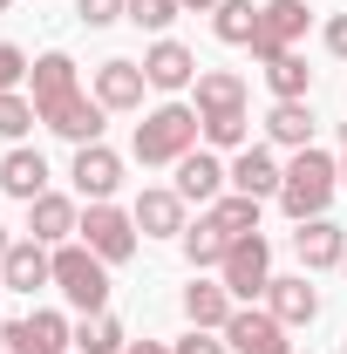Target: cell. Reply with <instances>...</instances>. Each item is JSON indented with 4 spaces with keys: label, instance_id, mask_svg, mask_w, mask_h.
I'll return each mask as SVG.
<instances>
[{
    "label": "cell",
    "instance_id": "1",
    "mask_svg": "<svg viewBox=\"0 0 347 354\" xmlns=\"http://www.w3.org/2000/svg\"><path fill=\"white\" fill-rule=\"evenodd\" d=\"M334 191H341V164L327 157V150H293V164H286V177H279V212L293 225L306 218H327V205H334Z\"/></svg>",
    "mask_w": 347,
    "mask_h": 354
},
{
    "label": "cell",
    "instance_id": "2",
    "mask_svg": "<svg viewBox=\"0 0 347 354\" xmlns=\"http://www.w3.org/2000/svg\"><path fill=\"white\" fill-rule=\"evenodd\" d=\"M198 136H205V116L191 109V102H164V109H150L143 123H136V157L143 164H177V157H191L198 150Z\"/></svg>",
    "mask_w": 347,
    "mask_h": 354
},
{
    "label": "cell",
    "instance_id": "3",
    "mask_svg": "<svg viewBox=\"0 0 347 354\" xmlns=\"http://www.w3.org/2000/svg\"><path fill=\"white\" fill-rule=\"evenodd\" d=\"M55 286H62L68 307L109 313V266L95 259L88 245H55Z\"/></svg>",
    "mask_w": 347,
    "mask_h": 354
},
{
    "label": "cell",
    "instance_id": "4",
    "mask_svg": "<svg viewBox=\"0 0 347 354\" xmlns=\"http://www.w3.org/2000/svg\"><path fill=\"white\" fill-rule=\"evenodd\" d=\"M218 279H225V293H232V300H259L265 286H272V245H265L259 232H252V239H238V245L225 252V266H218Z\"/></svg>",
    "mask_w": 347,
    "mask_h": 354
},
{
    "label": "cell",
    "instance_id": "5",
    "mask_svg": "<svg viewBox=\"0 0 347 354\" xmlns=\"http://www.w3.org/2000/svg\"><path fill=\"white\" fill-rule=\"evenodd\" d=\"M82 245H88L102 266H123V259L136 252V218H130V212H116V205H88Z\"/></svg>",
    "mask_w": 347,
    "mask_h": 354
},
{
    "label": "cell",
    "instance_id": "6",
    "mask_svg": "<svg viewBox=\"0 0 347 354\" xmlns=\"http://www.w3.org/2000/svg\"><path fill=\"white\" fill-rule=\"evenodd\" d=\"M300 35H306V0H265L259 7V35H252V55H259V62H279V55H293Z\"/></svg>",
    "mask_w": 347,
    "mask_h": 354
},
{
    "label": "cell",
    "instance_id": "7",
    "mask_svg": "<svg viewBox=\"0 0 347 354\" xmlns=\"http://www.w3.org/2000/svg\"><path fill=\"white\" fill-rule=\"evenodd\" d=\"M225 341H232V354H293V341H286V320H272V307H238L232 320H225Z\"/></svg>",
    "mask_w": 347,
    "mask_h": 354
},
{
    "label": "cell",
    "instance_id": "8",
    "mask_svg": "<svg viewBox=\"0 0 347 354\" xmlns=\"http://www.w3.org/2000/svg\"><path fill=\"white\" fill-rule=\"evenodd\" d=\"M0 334H7V354H68V348H75V334H68V320H62V313L7 320Z\"/></svg>",
    "mask_w": 347,
    "mask_h": 354
},
{
    "label": "cell",
    "instance_id": "9",
    "mask_svg": "<svg viewBox=\"0 0 347 354\" xmlns=\"http://www.w3.org/2000/svg\"><path fill=\"white\" fill-rule=\"evenodd\" d=\"M68 177H75V191H82L88 205H109V198H116V184H123V157H116L109 143H82Z\"/></svg>",
    "mask_w": 347,
    "mask_h": 354
},
{
    "label": "cell",
    "instance_id": "10",
    "mask_svg": "<svg viewBox=\"0 0 347 354\" xmlns=\"http://www.w3.org/2000/svg\"><path fill=\"white\" fill-rule=\"evenodd\" d=\"M55 279V252L41 239H14V252L0 259V293H35Z\"/></svg>",
    "mask_w": 347,
    "mask_h": 354
},
{
    "label": "cell",
    "instance_id": "11",
    "mask_svg": "<svg viewBox=\"0 0 347 354\" xmlns=\"http://www.w3.org/2000/svg\"><path fill=\"white\" fill-rule=\"evenodd\" d=\"M225 184H232V171L218 164L212 150L177 157V198H184V205H218V198H225Z\"/></svg>",
    "mask_w": 347,
    "mask_h": 354
},
{
    "label": "cell",
    "instance_id": "12",
    "mask_svg": "<svg viewBox=\"0 0 347 354\" xmlns=\"http://www.w3.org/2000/svg\"><path fill=\"white\" fill-rule=\"evenodd\" d=\"M28 75H35V109H41V123L82 95V88H75V62H68V55H41Z\"/></svg>",
    "mask_w": 347,
    "mask_h": 354
},
{
    "label": "cell",
    "instance_id": "13",
    "mask_svg": "<svg viewBox=\"0 0 347 354\" xmlns=\"http://www.w3.org/2000/svg\"><path fill=\"white\" fill-rule=\"evenodd\" d=\"M68 232H82V218H75V198L41 191V198L28 205V239H41V245H68Z\"/></svg>",
    "mask_w": 347,
    "mask_h": 354
},
{
    "label": "cell",
    "instance_id": "14",
    "mask_svg": "<svg viewBox=\"0 0 347 354\" xmlns=\"http://www.w3.org/2000/svg\"><path fill=\"white\" fill-rule=\"evenodd\" d=\"M293 245H300V266H306V272H327V266L347 259V232L334 218H306L300 232H293Z\"/></svg>",
    "mask_w": 347,
    "mask_h": 354
},
{
    "label": "cell",
    "instance_id": "15",
    "mask_svg": "<svg viewBox=\"0 0 347 354\" xmlns=\"http://www.w3.org/2000/svg\"><path fill=\"white\" fill-rule=\"evenodd\" d=\"M191 109H198L205 123H212V116H245V75H232V68H205Z\"/></svg>",
    "mask_w": 347,
    "mask_h": 354
},
{
    "label": "cell",
    "instance_id": "16",
    "mask_svg": "<svg viewBox=\"0 0 347 354\" xmlns=\"http://www.w3.org/2000/svg\"><path fill=\"white\" fill-rule=\"evenodd\" d=\"M143 88H150L143 62H102V68H95V102H102V109H136Z\"/></svg>",
    "mask_w": 347,
    "mask_h": 354
},
{
    "label": "cell",
    "instance_id": "17",
    "mask_svg": "<svg viewBox=\"0 0 347 354\" xmlns=\"http://www.w3.org/2000/svg\"><path fill=\"white\" fill-rule=\"evenodd\" d=\"M136 232H143V239H184V198H177V191H143V198H136Z\"/></svg>",
    "mask_w": 347,
    "mask_h": 354
},
{
    "label": "cell",
    "instance_id": "18",
    "mask_svg": "<svg viewBox=\"0 0 347 354\" xmlns=\"http://www.w3.org/2000/svg\"><path fill=\"white\" fill-rule=\"evenodd\" d=\"M143 75H150V88H191L198 82V55L184 41H157L143 55Z\"/></svg>",
    "mask_w": 347,
    "mask_h": 354
},
{
    "label": "cell",
    "instance_id": "19",
    "mask_svg": "<svg viewBox=\"0 0 347 354\" xmlns=\"http://www.w3.org/2000/svg\"><path fill=\"white\" fill-rule=\"evenodd\" d=\"M0 191H7V198H21V205H35V198L48 191L41 150H7V157H0Z\"/></svg>",
    "mask_w": 347,
    "mask_h": 354
},
{
    "label": "cell",
    "instance_id": "20",
    "mask_svg": "<svg viewBox=\"0 0 347 354\" xmlns=\"http://www.w3.org/2000/svg\"><path fill=\"white\" fill-rule=\"evenodd\" d=\"M279 164H272V150H238V157H232V191H245V198H279Z\"/></svg>",
    "mask_w": 347,
    "mask_h": 354
},
{
    "label": "cell",
    "instance_id": "21",
    "mask_svg": "<svg viewBox=\"0 0 347 354\" xmlns=\"http://www.w3.org/2000/svg\"><path fill=\"white\" fill-rule=\"evenodd\" d=\"M265 300H272V320H286V327H306V320L320 313V293L306 286V272H293V279H272V286H265Z\"/></svg>",
    "mask_w": 347,
    "mask_h": 354
},
{
    "label": "cell",
    "instance_id": "22",
    "mask_svg": "<svg viewBox=\"0 0 347 354\" xmlns=\"http://www.w3.org/2000/svg\"><path fill=\"white\" fill-rule=\"evenodd\" d=\"M232 293H225V279H191V286H184V320H191V327H225V320H232Z\"/></svg>",
    "mask_w": 347,
    "mask_h": 354
},
{
    "label": "cell",
    "instance_id": "23",
    "mask_svg": "<svg viewBox=\"0 0 347 354\" xmlns=\"http://www.w3.org/2000/svg\"><path fill=\"white\" fill-rule=\"evenodd\" d=\"M212 35L225 48H252V35H259V7H252V0H218V7H212Z\"/></svg>",
    "mask_w": 347,
    "mask_h": 354
},
{
    "label": "cell",
    "instance_id": "24",
    "mask_svg": "<svg viewBox=\"0 0 347 354\" xmlns=\"http://www.w3.org/2000/svg\"><path fill=\"white\" fill-rule=\"evenodd\" d=\"M205 218H212L218 232L238 245V239H252V232H259V198H245V191H225V198H218Z\"/></svg>",
    "mask_w": 347,
    "mask_h": 354
},
{
    "label": "cell",
    "instance_id": "25",
    "mask_svg": "<svg viewBox=\"0 0 347 354\" xmlns=\"http://www.w3.org/2000/svg\"><path fill=\"white\" fill-rule=\"evenodd\" d=\"M265 136H272V143H286V150H306V143H313V109H306V102H272Z\"/></svg>",
    "mask_w": 347,
    "mask_h": 354
},
{
    "label": "cell",
    "instance_id": "26",
    "mask_svg": "<svg viewBox=\"0 0 347 354\" xmlns=\"http://www.w3.org/2000/svg\"><path fill=\"white\" fill-rule=\"evenodd\" d=\"M123 320L116 313H82V327H75V354H123Z\"/></svg>",
    "mask_w": 347,
    "mask_h": 354
},
{
    "label": "cell",
    "instance_id": "27",
    "mask_svg": "<svg viewBox=\"0 0 347 354\" xmlns=\"http://www.w3.org/2000/svg\"><path fill=\"white\" fill-rule=\"evenodd\" d=\"M225 252H232V239H225L212 218L184 225V259H191V266H225Z\"/></svg>",
    "mask_w": 347,
    "mask_h": 354
},
{
    "label": "cell",
    "instance_id": "28",
    "mask_svg": "<svg viewBox=\"0 0 347 354\" xmlns=\"http://www.w3.org/2000/svg\"><path fill=\"white\" fill-rule=\"evenodd\" d=\"M265 82L279 102H306V82H313V68H306L300 55H279V62H265Z\"/></svg>",
    "mask_w": 347,
    "mask_h": 354
},
{
    "label": "cell",
    "instance_id": "29",
    "mask_svg": "<svg viewBox=\"0 0 347 354\" xmlns=\"http://www.w3.org/2000/svg\"><path fill=\"white\" fill-rule=\"evenodd\" d=\"M35 123H41L35 95H14V88H7V95H0V136H28Z\"/></svg>",
    "mask_w": 347,
    "mask_h": 354
},
{
    "label": "cell",
    "instance_id": "30",
    "mask_svg": "<svg viewBox=\"0 0 347 354\" xmlns=\"http://www.w3.org/2000/svg\"><path fill=\"white\" fill-rule=\"evenodd\" d=\"M177 14H184V0H130V14L123 21H136V28H150V35H164Z\"/></svg>",
    "mask_w": 347,
    "mask_h": 354
},
{
    "label": "cell",
    "instance_id": "31",
    "mask_svg": "<svg viewBox=\"0 0 347 354\" xmlns=\"http://www.w3.org/2000/svg\"><path fill=\"white\" fill-rule=\"evenodd\" d=\"M205 143L212 150H245V116H212L205 123Z\"/></svg>",
    "mask_w": 347,
    "mask_h": 354
},
{
    "label": "cell",
    "instance_id": "32",
    "mask_svg": "<svg viewBox=\"0 0 347 354\" xmlns=\"http://www.w3.org/2000/svg\"><path fill=\"white\" fill-rule=\"evenodd\" d=\"M75 14H82V28H109L130 14V0H75Z\"/></svg>",
    "mask_w": 347,
    "mask_h": 354
},
{
    "label": "cell",
    "instance_id": "33",
    "mask_svg": "<svg viewBox=\"0 0 347 354\" xmlns=\"http://www.w3.org/2000/svg\"><path fill=\"white\" fill-rule=\"evenodd\" d=\"M28 68H35V62H28V55H21V48H14V41H0V95H7V88L21 82V75H28Z\"/></svg>",
    "mask_w": 347,
    "mask_h": 354
},
{
    "label": "cell",
    "instance_id": "34",
    "mask_svg": "<svg viewBox=\"0 0 347 354\" xmlns=\"http://www.w3.org/2000/svg\"><path fill=\"white\" fill-rule=\"evenodd\" d=\"M171 354H225V341H212V327H191V334H184Z\"/></svg>",
    "mask_w": 347,
    "mask_h": 354
},
{
    "label": "cell",
    "instance_id": "35",
    "mask_svg": "<svg viewBox=\"0 0 347 354\" xmlns=\"http://www.w3.org/2000/svg\"><path fill=\"white\" fill-rule=\"evenodd\" d=\"M327 55H341V62H347V14L327 21Z\"/></svg>",
    "mask_w": 347,
    "mask_h": 354
},
{
    "label": "cell",
    "instance_id": "36",
    "mask_svg": "<svg viewBox=\"0 0 347 354\" xmlns=\"http://www.w3.org/2000/svg\"><path fill=\"white\" fill-rule=\"evenodd\" d=\"M123 354H171V348H157V341H130Z\"/></svg>",
    "mask_w": 347,
    "mask_h": 354
},
{
    "label": "cell",
    "instance_id": "37",
    "mask_svg": "<svg viewBox=\"0 0 347 354\" xmlns=\"http://www.w3.org/2000/svg\"><path fill=\"white\" fill-rule=\"evenodd\" d=\"M7 252H14V239H7V225H0V259H7Z\"/></svg>",
    "mask_w": 347,
    "mask_h": 354
},
{
    "label": "cell",
    "instance_id": "38",
    "mask_svg": "<svg viewBox=\"0 0 347 354\" xmlns=\"http://www.w3.org/2000/svg\"><path fill=\"white\" fill-rule=\"evenodd\" d=\"M184 7H198V14H205V7H218V0H184Z\"/></svg>",
    "mask_w": 347,
    "mask_h": 354
},
{
    "label": "cell",
    "instance_id": "39",
    "mask_svg": "<svg viewBox=\"0 0 347 354\" xmlns=\"http://www.w3.org/2000/svg\"><path fill=\"white\" fill-rule=\"evenodd\" d=\"M341 184H347V143H341Z\"/></svg>",
    "mask_w": 347,
    "mask_h": 354
},
{
    "label": "cell",
    "instance_id": "40",
    "mask_svg": "<svg viewBox=\"0 0 347 354\" xmlns=\"http://www.w3.org/2000/svg\"><path fill=\"white\" fill-rule=\"evenodd\" d=\"M7 7H14V0H0V14H7Z\"/></svg>",
    "mask_w": 347,
    "mask_h": 354
},
{
    "label": "cell",
    "instance_id": "41",
    "mask_svg": "<svg viewBox=\"0 0 347 354\" xmlns=\"http://www.w3.org/2000/svg\"><path fill=\"white\" fill-rule=\"evenodd\" d=\"M0 354H7V334H0Z\"/></svg>",
    "mask_w": 347,
    "mask_h": 354
},
{
    "label": "cell",
    "instance_id": "42",
    "mask_svg": "<svg viewBox=\"0 0 347 354\" xmlns=\"http://www.w3.org/2000/svg\"><path fill=\"white\" fill-rule=\"evenodd\" d=\"M341 354H347V334H341Z\"/></svg>",
    "mask_w": 347,
    "mask_h": 354
},
{
    "label": "cell",
    "instance_id": "43",
    "mask_svg": "<svg viewBox=\"0 0 347 354\" xmlns=\"http://www.w3.org/2000/svg\"><path fill=\"white\" fill-rule=\"evenodd\" d=\"M341 272H347V259H341Z\"/></svg>",
    "mask_w": 347,
    "mask_h": 354
}]
</instances>
